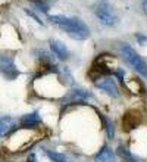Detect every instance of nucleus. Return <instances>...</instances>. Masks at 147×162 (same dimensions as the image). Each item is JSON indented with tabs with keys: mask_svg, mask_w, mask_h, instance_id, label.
Returning a JSON list of instances; mask_svg holds the SVG:
<instances>
[{
	"mask_svg": "<svg viewBox=\"0 0 147 162\" xmlns=\"http://www.w3.org/2000/svg\"><path fill=\"white\" fill-rule=\"evenodd\" d=\"M50 21L59 25L60 28H63L72 38L84 40L90 35L88 27L79 18H66V16H62V15H53V16H50Z\"/></svg>",
	"mask_w": 147,
	"mask_h": 162,
	"instance_id": "1",
	"label": "nucleus"
},
{
	"mask_svg": "<svg viewBox=\"0 0 147 162\" xmlns=\"http://www.w3.org/2000/svg\"><path fill=\"white\" fill-rule=\"evenodd\" d=\"M121 50H122V55H124L125 60H126L137 72H140L141 75L147 77V63L144 62V59L141 58L128 43H124V44L121 46Z\"/></svg>",
	"mask_w": 147,
	"mask_h": 162,
	"instance_id": "2",
	"label": "nucleus"
},
{
	"mask_svg": "<svg viewBox=\"0 0 147 162\" xmlns=\"http://www.w3.org/2000/svg\"><path fill=\"white\" fill-rule=\"evenodd\" d=\"M94 13H96L97 19L102 24H104V25H109V27H110V25H115V24L118 22V16L113 13V9H112V6H110V3L106 2V0H100V2L96 5Z\"/></svg>",
	"mask_w": 147,
	"mask_h": 162,
	"instance_id": "3",
	"label": "nucleus"
},
{
	"mask_svg": "<svg viewBox=\"0 0 147 162\" xmlns=\"http://www.w3.org/2000/svg\"><path fill=\"white\" fill-rule=\"evenodd\" d=\"M96 86H97L99 89L104 90V92L107 93L109 96H112V97H118V96H119V89H118V86H116V83L113 81L112 77H102V78H99V80L96 81Z\"/></svg>",
	"mask_w": 147,
	"mask_h": 162,
	"instance_id": "4",
	"label": "nucleus"
},
{
	"mask_svg": "<svg viewBox=\"0 0 147 162\" xmlns=\"http://www.w3.org/2000/svg\"><path fill=\"white\" fill-rule=\"evenodd\" d=\"M0 70L5 71V75L9 78V80H13L19 75V72L15 70V65H13V59L8 55H0Z\"/></svg>",
	"mask_w": 147,
	"mask_h": 162,
	"instance_id": "5",
	"label": "nucleus"
},
{
	"mask_svg": "<svg viewBox=\"0 0 147 162\" xmlns=\"http://www.w3.org/2000/svg\"><path fill=\"white\" fill-rule=\"evenodd\" d=\"M141 122V115L138 114V112H134V111H129V112H126L122 118V128H124L125 131H131V130H134L136 127H138V124Z\"/></svg>",
	"mask_w": 147,
	"mask_h": 162,
	"instance_id": "6",
	"label": "nucleus"
},
{
	"mask_svg": "<svg viewBox=\"0 0 147 162\" xmlns=\"http://www.w3.org/2000/svg\"><path fill=\"white\" fill-rule=\"evenodd\" d=\"M50 47H52V52L56 55L59 59L65 60L69 58V50L66 49V46L62 43V41H57V40H52L50 41Z\"/></svg>",
	"mask_w": 147,
	"mask_h": 162,
	"instance_id": "7",
	"label": "nucleus"
},
{
	"mask_svg": "<svg viewBox=\"0 0 147 162\" xmlns=\"http://www.w3.org/2000/svg\"><path fill=\"white\" fill-rule=\"evenodd\" d=\"M15 119H12L11 116H3L0 118V136H6L12 131H15Z\"/></svg>",
	"mask_w": 147,
	"mask_h": 162,
	"instance_id": "8",
	"label": "nucleus"
},
{
	"mask_svg": "<svg viewBox=\"0 0 147 162\" xmlns=\"http://www.w3.org/2000/svg\"><path fill=\"white\" fill-rule=\"evenodd\" d=\"M41 122V118L37 112H33V114H27L21 118V124L22 127H35Z\"/></svg>",
	"mask_w": 147,
	"mask_h": 162,
	"instance_id": "9",
	"label": "nucleus"
},
{
	"mask_svg": "<svg viewBox=\"0 0 147 162\" xmlns=\"http://www.w3.org/2000/svg\"><path fill=\"white\" fill-rule=\"evenodd\" d=\"M94 161L96 162H115V155H113L110 147L104 146L102 151L96 155V159H94Z\"/></svg>",
	"mask_w": 147,
	"mask_h": 162,
	"instance_id": "10",
	"label": "nucleus"
},
{
	"mask_svg": "<svg viewBox=\"0 0 147 162\" xmlns=\"http://www.w3.org/2000/svg\"><path fill=\"white\" fill-rule=\"evenodd\" d=\"M118 155H119L125 162H134L136 161V158L131 155L129 149H128L126 146H124V144H119V147H118Z\"/></svg>",
	"mask_w": 147,
	"mask_h": 162,
	"instance_id": "11",
	"label": "nucleus"
},
{
	"mask_svg": "<svg viewBox=\"0 0 147 162\" xmlns=\"http://www.w3.org/2000/svg\"><path fill=\"white\" fill-rule=\"evenodd\" d=\"M46 155L49 156V159L53 162H72L69 158H66L65 155L59 153V152H53V151H46Z\"/></svg>",
	"mask_w": 147,
	"mask_h": 162,
	"instance_id": "12",
	"label": "nucleus"
},
{
	"mask_svg": "<svg viewBox=\"0 0 147 162\" xmlns=\"http://www.w3.org/2000/svg\"><path fill=\"white\" fill-rule=\"evenodd\" d=\"M72 94H74L75 97H81V99L93 97V94H91L88 90H84V89H74V90H72Z\"/></svg>",
	"mask_w": 147,
	"mask_h": 162,
	"instance_id": "13",
	"label": "nucleus"
},
{
	"mask_svg": "<svg viewBox=\"0 0 147 162\" xmlns=\"http://www.w3.org/2000/svg\"><path fill=\"white\" fill-rule=\"evenodd\" d=\"M104 119V127H106V131H107V137L109 139H113L115 137V127H113V122L109 119V118H103Z\"/></svg>",
	"mask_w": 147,
	"mask_h": 162,
	"instance_id": "14",
	"label": "nucleus"
},
{
	"mask_svg": "<svg viewBox=\"0 0 147 162\" xmlns=\"http://www.w3.org/2000/svg\"><path fill=\"white\" fill-rule=\"evenodd\" d=\"M136 38L138 40V43L141 44V46H146L147 44V37L143 34H136Z\"/></svg>",
	"mask_w": 147,
	"mask_h": 162,
	"instance_id": "15",
	"label": "nucleus"
},
{
	"mask_svg": "<svg viewBox=\"0 0 147 162\" xmlns=\"http://www.w3.org/2000/svg\"><path fill=\"white\" fill-rule=\"evenodd\" d=\"M25 12H27V13H28V15H30V16H33V18H34V19H35V21H37V22H38V24H43V22H41V19H38V16H37V15H35L34 12L28 11V9H27V11H25Z\"/></svg>",
	"mask_w": 147,
	"mask_h": 162,
	"instance_id": "16",
	"label": "nucleus"
},
{
	"mask_svg": "<svg viewBox=\"0 0 147 162\" xmlns=\"http://www.w3.org/2000/svg\"><path fill=\"white\" fill-rule=\"evenodd\" d=\"M115 74H116V77H118L119 80H121V81H124V75H125V72H124L122 70H116V72H115Z\"/></svg>",
	"mask_w": 147,
	"mask_h": 162,
	"instance_id": "17",
	"label": "nucleus"
},
{
	"mask_svg": "<svg viewBox=\"0 0 147 162\" xmlns=\"http://www.w3.org/2000/svg\"><path fill=\"white\" fill-rule=\"evenodd\" d=\"M28 162H37V161H35V156L33 155V153L30 155V158H28Z\"/></svg>",
	"mask_w": 147,
	"mask_h": 162,
	"instance_id": "18",
	"label": "nucleus"
},
{
	"mask_svg": "<svg viewBox=\"0 0 147 162\" xmlns=\"http://www.w3.org/2000/svg\"><path fill=\"white\" fill-rule=\"evenodd\" d=\"M143 11H144V13L147 15V0H144V3H143Z\"/></svg>",
	"mask_w": 147,
	"mask_h": 162,
	"instance_id": "19",
	"label": "nucleus"
}]
</instances>
